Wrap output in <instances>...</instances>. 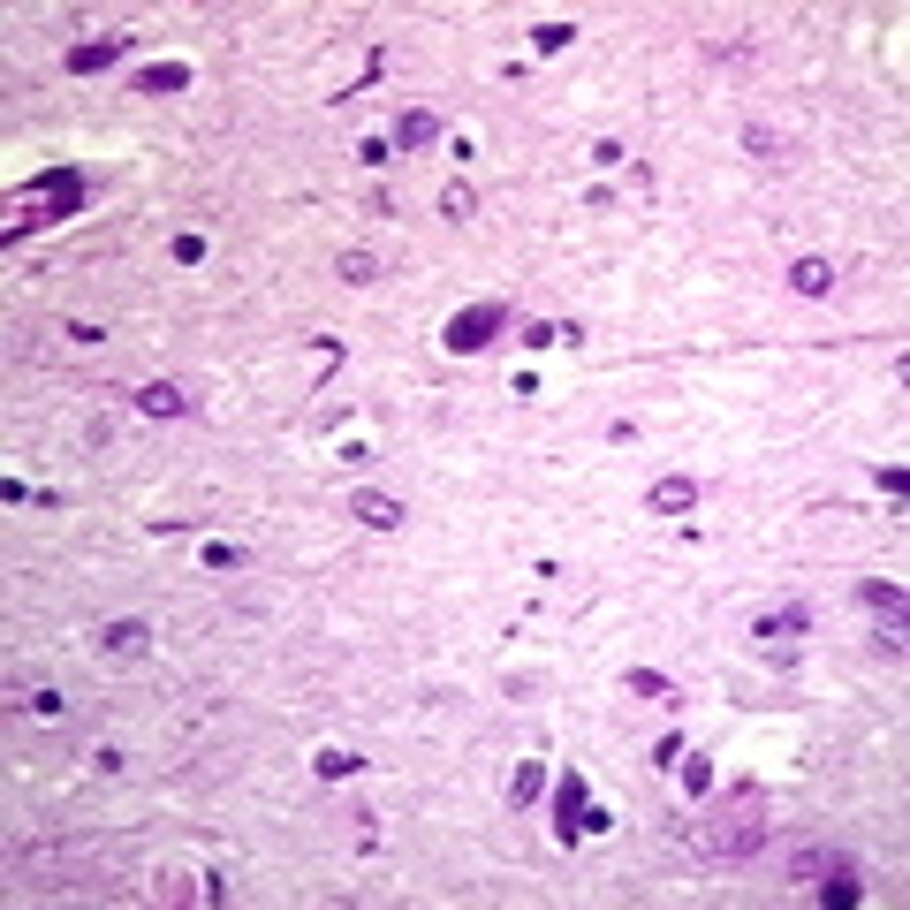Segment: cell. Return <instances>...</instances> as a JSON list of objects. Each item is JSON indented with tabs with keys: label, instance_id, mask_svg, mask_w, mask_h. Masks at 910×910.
<instances>
[{
	"label": "cell",
	"instance_id": "cell-1",
	"mask_svg": "<svg viewBox=\"0 0 910 910\" xmlns=\"http://www.w3.org/2000/svg\"><path fill=\"white\" fill-rule=\"evenodd\" d=\"M758 842H766V797H758L752 781H737L721 797V812L698 819V858L706 865H752Z\"/></svg>",
	"mask_w": 910,
	"mask_h": 910
},
{
	"label": "cell",
	"instance_id": "cell-2",
	"mask_svg": "<svg viewBox=\"0 0 910 910\" xmlns=\"http://www.w3.org/2000/svg\"><path fill=\"white\" fill-rule=\"evenodd\" d=\"M23 205H31V220H8V243H15L23 228H46V220H69V213L84 205V175H76V167H53V175H38V182L23 190Z\"/></svg>",
	"mask_w": 910,
	"mask_h": 910
},
{
	"label": "cell",
	"instance_id": "cell-3",
	"mask_svg": "<svg viewBox=\"0 0 910 910\" xmlns=\"http://www.w3.org/2000/svg\"><path fill=\"white\" fill-rule=\"evenodd\" d=\"M501 326H508V303H470V311H455V319H448V334H441V342H448L455 357H478Z\"/></svg>",
	"mask_w": 910,
	"mask_h": 910
},
{
	"label": "cell",
	"instance_id": "cell-4",
	"mask_svg": "<svg viewBox=\"0 0 910 910\" xmlns=\"http://www.w3.org/2000/svg\"><path fill=\"white\" fill-rule=\"evenodd\" d=\"M122 53H130V31H115V38H84V46H69V61H61V69H69V76H99V69H115Z\"/></svg>",
	"mask_w": 910,
	"mask_h": 910
},
{
	"label": "cell",
	"instance_id": "cell-5",
	"mask_svg": "<svg viewBox=\"0 0 910 910\" xmlns=\"http://www.w3.org/2000/svg\"><path fill=\"white\" fill-rule=\"evenodd\" d=\"M645 508H652V516H683V508H698V478H660V486L645 493Z\"/></svg>",
	"mask_w": 910,
	"mask_h": 910
},
{
	"label": "cell",
	"instance_id": "cell-6",
	"mask_svg": "<svg viewBox=\"0 0 910 910\" xmlns=\"http://www.w3.org/2000/svg\"><path fill=\"white\" fill-rule=\"evenodd\" d=\"M99 645H107L115 660H137V652H152V630H145V622H130V614H122V622H107V630H99Z\"/></svg>",
	"mask_w": 910,
	"mask_h": 910
},
{
	"label": "cell",
	"instance_id": "cell-7",
	"mask_svg": "<svg viewBox=\"0 0 910 910\" xmlns=\"http://www.w3.org/2000/svg\"><path fill=\"white\" fill-rule=\"evenodd\" d=\"M349 516L372 524V531H395V524H403V501H387V493H349Z\"/></svg>",
	"mask_w": 910,
	"mask_h": 910
},
{
	"label": "cell",
	"instance_id": "cell-8",
	"mask_svg": "<svg viewBox=\"0 0 910 910\" xmlns=\"http://www.w3.org/2000/svg\"><path fill=\"white\" fill-rule=\"evenodd\" d=\"M130 403H137L145 418H190V395H182V387H137Z\"/></svg>",
	"mask_w": 910,
	"mask_h": 910
},
{
	"label": "cell",
	"instance_id": "cell-9",
	"mask_svg": "<svg viewBox=\"0 0 910 910\" xmlns=\"http://www.w3.org/2000/svg\"><path fill=\"white\" fill-rule=\"evenodd\" d=\"M789 289H797V297H827V289H835V266H827V259H797V266H789Z\"/></svg>",
	"mask_w": 910,
	"mask_h": 910
},
{
	"label": "cell",
	"instance_id": "cell-10",
	"mask_svg": "<svg viewBox=\"0 0 910 910\" xmlns=\"http://www.w3.org/2000/svg\"><path fill=\"white\" fill-rule=\"evenodd\" d=\"M804 630H812V607H781V614H758L752 637H781V645H789V637H804Z\"/></svg>",
	"mask_w": 910,
	"mask_h": 910
},
{
	"label": "cell",
	"instance_id": "cell-11",
	"mask_svg": "<svg viewBox=\"0 0 910 910\" xmlns=\"http://www.w3.org/2000/svg\"><path fill=\"white\" fill-rule=\"evenodd\" d=\"M190 84V61H152L145 76H137V92H152V99H167V92H182Z\"/></svg>",
	"mask_w": 910,
	"mask_h": 910
},
{
	"label": "cell",
	"instance_id": "cell-12",
	"mask_svg": "<svg viewBox=\"0 0 910 910\" xmlns=\"http://www.w3.org/2000/svg\"><path fill=\"white\" fill-rule=\"evenodd\" d=\"M433 137H441V122H433V115H426V107H410V115H403V122H395V145H403V152L433 145Z\"/></svg>",
	"mask_w": 910,
	"mask_h": 910
},
{
	"label": "cell",
	"instance_id": "cell-13",
	"mask_svg": "<svg viewBox=\"0 0 910 910\" xmlns=\"http://www.w3.org/2000/svg\"><path fill=\"white\" fill-rule=\"evenodd\" d=\"M858 600L873 607L888 630H903V592H896V585H858Z\"/></svg>",
	"mask_w": 910,
	"mask_h": 910
},
{
	"label": "cell",
	"instance_id": "cell-14",
	"mask_svg": "<svg viewBox=\"0 0 910 910\" xmlns=\"http://www.w3.org/2000/svg\"><path fill=\"white\" fill-rule=\"evenodd\" d=\"M554 812H562V835L577 842V812H585V781H577V774H562V789H554Z\"/></svg>",
	"mask_w": 910,
	"mask_h": 910
},
{
	"label": "cell",
	"instance_id": "cell-15",
	"mask_svg": "<svg viewBox=\"0 0 910 910\" xmlns=\"http://www.w3.org/2000/svg\"><path fill=\"white\" fill-rule=\"evenodd\" d=\"M539 789H547V766H539V758H524V766H516V781H508V804H531Z\"/></svg>",
	"mask_w": 910,
	"mask_h": 910
},
{
	"label": "cell",
	"instance_id": "cell-16",
	"mask_svg": "<svg viewBox=\"0 0 910 910\" xmlns=\"http://www.w3.org/2000/svg\"><path fill=\"white\" fill-rule=\"evenodd\" d=\"M342 282H349V289H372V282H380V259H372V251H349V259H342Z\"/></svg>",
	"mask_w": 910,
	"mask_h": 910
},
{
	"label": "cell",
	"instance_id": "cell-17",
	"mask_svg": "<svg viewBox=\"0 0 910 910\" xmlns=\"http://www.w3.org/2000/svg\"><path fill=\"white\" fill-rule=\"evenodd\" d=\"M819 896H827V903H835V910H858V881H850V873H842V865H835V881H827V888H819Z\"/></svg>",
	"mask_w": 910,
	"mask_h": 910
},
{
	"label": "cell",
	"instance_id": "cell-18",
	"mask_svg": "<svg viewBox=\"0 0 910 910\" xmlns=\"http://www.w3.org/2000/svg\"><path fill=\"white\" fill-rule=\"evenodd\" d=\"M570 38H577V31H570V23H539V31H531V46H539V53H562V46H570Z\"/></svg>",
	"mask_w": 910,
	"mask_h": 910
},
{
	"label": "cell",
	"instance_id": "cell-19",
	"mask_svg": "<svg viewBox=\"0 0 910 910\" xmlns=\"http://www.w3.org/2000/svg\"><path fill=\"white\" fill-rule=\"evenodd\" d=\"M470 205H478V197H470L463 182H448V190H441V213H448V220H470Z\"/></svg>",
	"mask_w": 910,
	"mask_h": 910
},
{
	"label": "cell",
	"instance_id": "cell-20",
	"mask_svg": "<svg viewBox=\"0 0 910 910\" xmlns=\"http://www.w3.org/2000/svg\"><path fill=\"white\" fill-rule=\"evenodd\" d=\"M357 766H364L357 752H319V774H326V781H342V774H357Z\"/></svg>",
	"mask_w": 910,
	"mask_h": 910
},
{
	"label": "cell",
	"instance_id": "cell-21",
	"mask_svg": "<svg viewBox=\"0 0 910 910\" xmlns=\"http://www.w3.org/2000/svg\"><path fill=\"white\" fill-rule=\"evenodd\" d=\"M630 691H637V698H668V675H652V668H630Z\"/></svg>",
	"mask_w": 910,
	"mask_h": 910
}]
</instances>
